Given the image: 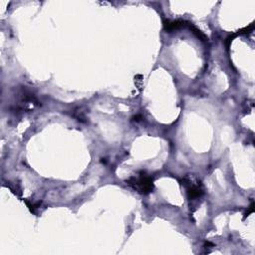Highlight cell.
Returning <instances> with one entry per match:
<instances>
[{
  "mask_svg": "<svg viewBox=\"0 0 255 255\" xmlns=\"http://www.w3.org/2000/svg\"><path fill=\"white\" fill-rule=\"evenodd\" d=\"M180 182L186 188L188 198L190 201H193L195 199H199L204 194V190H203L201 182L195 177L191 176H185L184 177H182Z\"/></svg>",
  "mask_w": 255,
  "mask_h": 255,
  "instance_id": "7a4b0ae2",
  "label": "cell"
},
{
  "mask_svg": "<svg viewBox=\"0 0 255 255\" xmlns=\"http://www.w3.org/2000/svg\"><path fill=\"white\" fill-rule=\"evenodd\" d=\"M184 25V22L181 20H176V21H164V30L168 32H172L176 30V29L182 27Z\"/></svg>",
  "mask_w": 255,
  "mask_h": 255,
  "instance_id": "3957f363",
  "label": "cell"
},
{
  "mask_svg": "<svg viewBox=\"0 0 255 255\" xmlns=\"http://www.w3.org/2000/svg\"><path fill=\"white\" fill-rule=\"evenodd\" d=\"M189 27H190V29H191V30L193 31V33H194L195 35H196V36H197V37H198V38H199V39H200V40H202V41H206V40H207L206 36H205L204 34H203V33H202V32H201L200 30H198L197 28H195L194 26H192V25H190Z\"/></svg>",
  "mask_w": 255,
  "mask_h": 255,
  "instance_id": "5b68a950",
  "label": "cell"
},
{
  "mask_svg": "<svg viewBox=\"0 0 255 255\" xmlns=\"http://www.w3.org/2000/svg\"><path fill=\"white\" fill-rule=\"evenodd\" d=\"M141 120H142V116H141V115H137V116H135L133 118V121H135V122H140Z\"/></svg>",
  "mask_w": 255,
  "mask_h": 255,
  "instance_id": "52a82bcc",
  "label": "cell"
},
{
  "mask_svg": "<svg viewBox=\"0 0 255 255\" xmlns=\"http://www.w3.org/2000/svg\"><path fill=\"white\" fill-rule=\"evenodd\" d=\"M73 117L77 119V121H79L81 123H86L87 122L86 116H85V114L83 112H81V111H74Z\"/></svg>",
  "mask_w": 255,
  "mask_h": 255,
  "instance_id": "277c9868",
  "label": "cell"
},
{
  "mask_svg": "<svg viewBox=\"0 0 255 255\" xmlns=\"http://www.w3.org/2000/svg\"><path fill=\"white\" fill-rule=\"evenodd\" d=\"M254 211V202H252L251 203V205L249 206V208H248V210L246 211V213H245V215H244V218H246L247 217V216L250 214V213H252V212Z\"/></svg>",
  "mask_w": 255,
  "mask_h": 255,
  "instance_id": "8992f818",
  "label": "cell"
},
{
  "mask_svg": "<svg viewBox=\"0 0 255 255\" xmlns=\"http://www.w3.org/2000/svg\"><path fill=\"white\" fill-rule=\"evenodd\" d=\"M127 184L141 194H148L154 189V178L147 172H141L138 176H132L127 180Z\"/></svg>",
  "mask_w": 255,
  "mask_h": 255,
  "instance_id": "6da1fadb",
  "label": "cell"
}]
</instances>
